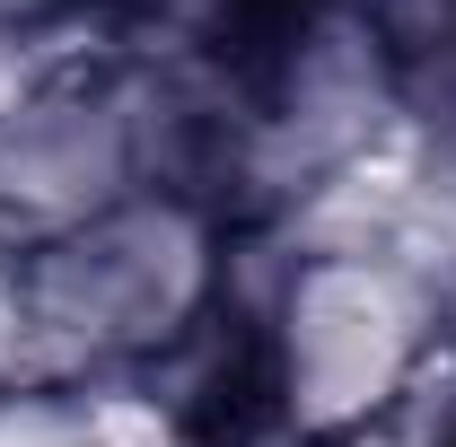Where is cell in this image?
<instances>
[{"label": "cell", "instance_id": "obj_1", "mask_svg": "<svg viewBox=\"0 0 456 447\" xmlns=\"http://www.w3.org/2000/svg\"><path fill=\"white\" fill-rule=\"evenodd\" d=\"M228 123L237 114H211L175 61L106 53L70 70L0 123V255H36L159 184L202 193L193 167L228 150Z\"/></svg>", "mask_w": 456, "mask_h": 447}, {"label": "cell", "instance_id": "obj_2", "mask_svg": "<svg viewBox=\"0 0 456 447\" xmlns=\"http://www.w3.org/2000/svg\"><path fill=\"white\" fill-rule=\"evenodd\" d=\"M9 264L88 378H132L211 334L228 298V228L211 193L159 184Z\"/></svg>", "mask_w": 456, "mask_h": 447}, {"label": "cell", "instance_id": "obj_3", "mask_svg": "<svg viewBox=\"0 0 456 447\" xmlns=\"http://www.w3.org/2000/svg\"><path fill=\"white\" fill-rule=\"evenodd\" d=\"M448 342L430 280L395 255H289L281 289L255 316V360L273 430L298 447H342L378 430Z\"/></svg>", "mask_w": 456, "mask_h": 447}, {"label": "cell", "instance_id": "obj_4", "mask_svg": "<svg viewBox=\"0 0 456 447\" xmlns=\"http://www.w3.org/2000/svg\"><path fill=\"white\" fill-rule=\"evenodd\" d=\"M403 123H412V88H403V61L378 27V9L316 0L281 36L246 114L228 123L220 175L237 193V211L255 228H273L298 202H316L334 175H351L369 150H387Z\"/></svg>", "mask_w": 456, "mask_h": 447}, {"label": "cell", "instance_id": "obj_5", "mask_svg": "<svg viewBox=\"0 0 456 447\" xmlns=\"http://www.w3.org/2000/svg\"><path fill=\"white\" fill-rule=\"evenodd\" d=\"M88 61H106L88 0H0V123Z\"/></svg>", "mask_w": 456, "mask_h": 447}, {"label": "cell", "instance_id": "obj_6", "mask_svg": "<svg viewBox=\"0 0 456 447\" xmlns=\"http://www.w3.org/2000/svg\"><path fill=\"white\" fill-rule=\"evenodd\" d=\"M79 386H88V369L45 325V307L18 280V264H0V394H79Z\"/></svg>", "mask_w": 456, "mask_h": 447}, {"label": "cell", "instance_id": "obj_7", "mask_svg": "<svg viewBox=\"0 0 456 447\" xmlns=\"http://www.w3.org/2000/svg\"><path fill=\"white\" fill-rule=\"evenodd\" d=\"M0 264H9V255H0Z\"/></svg>", "mask_w": 456, "mask_h": 447}]
</instances>
